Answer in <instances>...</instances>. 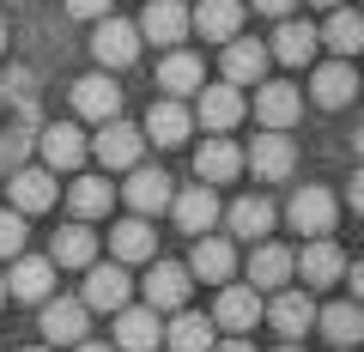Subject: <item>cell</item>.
<instances>
[{"label":"cell","mask_w":364,"mask_h":352,"mask_svg":"<svg viewBox=\"0 0 364 352\" xmlns=\"http://www.w3.org/2000/svg\"><path fill=\"white\" fill-rule=\"evenodd\" d=\"M310 92H316V104H322V110H346L352 97H358V73H352V61H328L322 73H316Z\"/></svg>","instance_id":"31"},{"label":"cell","mask_w":364,"mask_h":352,"mask_svg":"<svg viewBox=\"0 0 364 352\" xmlns=\"http://www.w3.org/2000/svg\"><path fill=\"white\" fill-rule=\"evenodd\" d=\"M316 328H322V340L334 352H352L364 340V304H352V298L328 304V310H316Z\"/></svg>","instance_id":"19"},{"label":"cell","mask_w":364,"mask_h":352,"mask_svg":"<svg viewBox=\"0 0 364 352\" xmlns=\"http://www.w3.org/2000/svg\"><path fill=\"white\" fill-rule=\"evenodd\" d=\"M67 201H73V219H104L109 201H116V188H109V176H79L73 188H67Z\"/></svg>","instance_id":"35"},{"label":"cell","mask_w":364,"mask_h":352,"mask_svg":"<svg viewBox=\"0 0 364 352\" xmlns=\"http://www.w3.org/2000/svg\"><path fill=\"white\" fill-rule=\"evenodd\" d=\"M243 274H249V286H255V292H286L291 286V249L255 243V249H249V261H243Z\"/></svg>","instance_id":"20"},{"label":"cell","mask_w":364,"mask_h":352,"mask_svg":"<svg viewBox=\"0 0 364 352\" xmlns=\"http://www.w3.org/2000/svg\"><path fill=\"white\" fill-rule=\"evenodd\" d=\"M237 170H243V152H237L231 140H207V146H200V152H195V176H200V183H207V188L231 183Z\"/></svg>","instance_id":"33"},{"label":"cell","mask_w":364,"mask_h":352,"mask_svg":"<svg viewBox=\"0 0 364 352\" xmlns=\"http://www.w3.org/2000/svg\"><path fill=\"white\" fill-rule=\"evenodd\" d=\"M261 73H267V49L261 43H249V37H231L225 43V85H261Z\"/></svg>","instance_id":"27"},{"label":"cell","mask_w":364,"mask_h":352,"mask_svg":"<svg viewBox=\"0 0 364 352\" xmlns=\"http://www.w3.org/2000/svg\"><path fill=\"white\" fill-rule=\"evenodd\" d=\"M243 92H237V85H225V79H219V85H200V104H195V122H200V128H207V134H225V128H237V122H243Z\"/></svg>","instance_id":"13"},{"label":"cell","mask_w":364,"mask_h":352,"mask_svg":"<svg viewBox=\"0 0 364 352\" xmlns=\"http://www.w3.org/2000/svg\"><path fill=\"white\" fill-rule=\"evenodd\" d=\"M140 43H170L176 49L182 37H188V6L182 0H146V13H140Z\"/></svg>","instance_id":"15"},{"label":"cell","mask_w":364,"mask_h":352,"mask_svg":"<svg viewBox=\"0 0 364 352\" xmlns=\"http://www.w3.org/2000/svg\"><path fill=\"white\" fill-rule=\"evenodd\" d=\"M128 298H134V279H128V267L122 261H91L85 267V292H79V304L85 310H128Z\"/></svg>","instance_id":"1"},{"label":"cell","mask_w":364,"mask_h":352,"mask_svg":"<svg viewBox=\"0 0 364 352\" xmlns=\"http://www.w3.org/2000/svg\"><path fill=\"white\" fill-rule=\"evenodd\" d=\"M0 304H6V279H0Z\"/></svg>","instance_id":"48"},{"label":"cell","mask_w":364,"mask_h":352,"mask_svg":"<svg viewBox=\"0 0 364 352\" xmlns=\"http://www.w3.org/2000/svg\"><path fill=\"white\" fill-rule=\"evenodd\" d=\"M298 110H304L298 85H286V79H273V85H255V122H261L267 134H286L291 122H298Z\"/></svg>","instance_id":"14"},{"label":"cell","mask_w":364,"mask_h":352,"mask_svg":"<svg viewBox=\"0 0 364 352\" xmlns=\"http://www.w3.org/2000/svg\"><path fill=\"white\" fill-rule=\"evenodd\" d=\"M91 55H97L104 73L134 67V61H140V31H134L128 18H97V31H91Z\"/></svg>","instance_id":"6"},{"label":"cell","mask_w":364,"mask_h":352,"mask_svg":"<svg viewBox=\"0 0 364 352\" xmlns=\"http://www.w3.org/2000/svg\"><path fill=\"white\" fill-rule=\"evenodd\" d=\"M243 164L255 170L261 183H286L291 170H298V146H291L286 134H261V140L243 152Z\"/></svg>","instance_id":"12"},{"label":"cell","mask_w":364,"mask_h":352,"mask_svg":"<svg viewBox=\"0 0 364 352\" xmlns=\"http://www.w3.org/2000/svg\"><path fill=\"white\" fill-rule=\"evenodd\" d=\"M31 352H49V346H31Z\"/></svg>","instance_id":"49"},{"label":"cell","mask_w":364,"mask_h":352,"mask_svg":"<svg viewBox=\"0 0 364 352\" xmlns=\"http://www.w3.org/2000/svg\"><path fill=\"white\" fill-rule=\"evenodd\" d=\"M267 55H273V61H286V67H304L316 55V25H304V18H279Z\"/></svg>","instance_id":"32"},{"label":"cell","mask_w":364,"mask_h":352,"mask_svg":"<svg viewBox=\"0 0 364 352\" xmlns=\"http://www.w3.org/2000/svg\"><path fill=\"white\" fill-rule=\"evenodd\" d=\"M207 85V67H200V55H188V49H170L164 61H158V92L164 97H188V92H200Z\"/></svg>","instance_id":"24"},{"label":"cell","mask_w":364,"mask_h":352,"mask_svg":"<svg viewBox=\"0 0 364 352\" xmlns=\"http://www.w3.org/2000/svg\"><path fill=\"white\" fill-rule=\"evenodd\" d=\"M109 6H116V0H67L73 18H109Z\"/></svg>","instance_id":"39"},{"label":"cell","mask_w":364,"mask_h":352,"mask_svg":"<svg viewBox=\"0 0 364 352\" xmlns=\"http://www.w3.org/2000/svg\"><path fill=\"white\" fill-rule=\"evenodd\" d=\"M0 49H6V25H0Z\"/></svg>","instance_id":"47"},{"label":"cell","mask_w":364,"mask_h":352,"mask_svg":"<svg viewBox=\"0 0 364 352\" xmlns=\"http://www.w3.org/2000/svg\"><path fill=\"white\" fill-rule=\"evenodd\" d=\"M6 279V298L18 304H49L55 292V261L49 255H13V274H0Z\"/></svg>","instance_id":"8"},{"label":"cell","mask_w":364,"mask_h":352,"mask_svg":"<svg viewBox=\"0 0 364 352\" xmlns=\"http://www.w3.org/2000/svg\"><path fill=\"white\" fill-rule=\"evenodd\" d=\"M109 255L128 267V261H158V237L146 219H122L116 231H109Z\"/></svg>","instance_id":"30"},{"label":"cell","mask_w":364,"mask_h":352,"mask_svg":"<svg viewBox=\"0 0 364 352\" xmlns=\"http://www.w3.org/2000/svg\"><path fill=\"white\" fill-rule=\"evenodd\" d=\"M0 97H6V104H13V97H31V73L25 67H13V73L0 79Z\"/></svg>","instance_id":"38"},{"label":"cell","mask_w":364,"mask_h":352,"mask_svg":"<svg viewBox=\"0 0 364 352\" xmlns=\"http://www.w3.org/2000/svg\"><path fill=\"white\" fill-rule=\"evenodd\" d=\"M158 340H164V322H158V310H146V304H128V310H116V340H109L116 352H158Z\"/></svg>","instance_id":"10"},{"label":"cell","mask_w":364,"mask_h":352,"mask_svg":"<svg viewBox=\"0 0 364 352\" xmlns=\"http://www.w3.org/2000/svg\"><path fill=\"white\" fill-rule=\"evenodd\" d=\"M291 279H304V292H310V286H340V279H346V255H340V243H334V237H310L304 255H291Z\"/></svg>","instance_id":"3"},{"label":"cell","mask_w":364,"mask_h":352,"mask_svg":"<svg viewBox=\"0 0 364 352\" xmlns=\"http://www.w3.org/2000/svg\"><path fill=\"white\" fill-rule=\"evenodd\" d=\"M91 334V310L79 298H49L43 304V340L49 346H79Z\"/></svg>","instance_id":"9"},{"label":"cell","mask_w":364,"mask_h":352,"mask_svg":"<svg viewBox=\"0 0 364 352\" xmlns=\"http://www.w3.org/2000/svg\"><path fill=\"white\" fill-rule=\"evenodd\" d=\"M49 261L55 267H91L97 261V237H91V225H61L55 231V243H49Z\"/></svg>","instance_id":"29"},{"label":"cell","mask_w":364,"mask_h":352,"mask_svg":"<svg viewBox=\"0 0 364 352\" xmlns=\"http://www.w3.org/2000/svg\"><path fill=\"white\" fill-rule=\"evenodd\" d=\"M273 219H279V213H273V207H267L261 195H243V201H237L231 213H225L231 237H267V231H273Z\"/></svg>","instance_id":"36"},{"label":"cell","mask_w":364,"mask_h":352,"mask_svg":"<svg viewBox=\"0 0 364 352\" xmlns=\"http://www.w3.org/2000/svg\"><path fill=\"white\" fill-rule=\"evenodd\" d=\"M310 6H328V13H334V6H346V0H310Z\"/></svg>","instance_id":"45"},{"label":"cell","mask_w":364,"mask_h":352,"mask_svg":"<svg viewBox=\"0 0 364 352\" xmlns=\"http://www.w3.org/2000/svg\"><path fill=\"white\" fill-rule=\"evenodd\" d=\"M13 255H25V213L0 207V261H13Z\"/></svg>","instance_id":"37"},{"label":"cell","mask_w":364,"mask_h":352,"mask_svg":"<svg viewBox=\"0 0 364 352\" xmlns=\"http://www.w3.org/2000/svg\"><path fill=\"white\" fill-rule=\"evenodd\" d=\"M261 322V292L255 286H225L219 304H213V328H225V334H255Z\"/></svg>","instance_id":"11"},{"label":"cell","mask_w":364,"mask_h":352,"mask_svg":"<svg viewBox=\"0 0 364 352\" xmlns=\"http://www.w3.org/2000/svg\"><path fill=\"white\" fill-rule=\"evenodd\" d=\"M279 352H304V346H291V340H286V346H279Z\"/></svg>","instance_id":"46"},{"label":"cell","mask_w":364,"mask_h":352,"mask_svg":"<svg viewBox=\"0 0 364 352\" xmlns=\"http://www.w3.org/2000/svg\"><path fill=\"white\" fill-rule=\"evenodd\" d=\"M73 110H79V116H91V122H116L122 116V85L109 73H85L73 85Z\"/></svg>","instance_id":"21"},{"label":"cell","mask_w":364,"mask_h":352,"mask_svg":"<svg viewBox=\"0 0 364 352\" xmlns=\"http://www.w3.org/2000/svg\"><path fill=\"white\" fill-rule=\"evenodd\" d=\"M286 219H291V231H298V237H328V231H334V219H340V201H334V188H316V183H304L298 195H291Z\"/></svg>","instance_id":"2"},{"label":"cell","mask_w":364,"mask_h":352,"mask_svg":"<svg viewBox=\"0 0 364 352\" xmlns=\"http://www.w3.org/2000/svg\"><path fill=\"white\" fill-rule=\"evenodd\" d=\"M13 213H49L55 207V176L43 164H25V170H13Z\"/></svg>","instance_id":"26"},{"label":"cell","mask_w":364,"mask_h":352,"mask_svg":"<svg viewBox=\"0 0 364 352\" xmlns=\"http://www.w3.org/2000/svg\"><path fill=\"white\" fill-rule=\"evenodd\" d=\"M37 146H43V170H49V176L79 170V158H85V134H79L73 122H49V128L37 134Z\"/></svg>","instance_id":"18"},{"label":"cell","mask_w":364,"mask_h":352,"mask_svg":"<svg viewBox=\"0 0 364 352\" xmlns=\"http://www.w3.org/2000/svg\"><path fill=\"white\" fill-rule=\"evenodd\" d=\"M140 298H146V310H158V316H176V310H188V267H176V261H152L146 267V279H140Z\"/></svg>","instance_id":"4"},{"label":"cell","mask_w":364,"mask_h":352,"mask_svg":"<svg viewBox=\"0 0 364 352\" xmlns=\"http://www.w3.org/2000/svg\"><path fill=\"white\" fill-rule=\"evenodd\" d=\"M231 274H237V249H231V237H195V255H188V279L225 286Z\"/></svg>","instance_id":"22"},{"label":"cell","mask_w":364,"mask_h":352,"mask_svg":"<svg viewBox=\"0 0 364 352\" xmlns=\"http://www.w3.org/2000/svg\"><path fill=\"white\" fill-rule=\"evenodd\" d=\"M213 352H255V346H249L243 334H231V340H219V346H213Z\"/></svg>","instance_id":"43"},{"label":"cell","mask_w":364,"mask_h":352,"mask_svg":"<svg viewBox=\"0 0 364 352\" xmlns=\"http://www.w3.org/2000/svg\"><path fill=\"white\" fill-rule=\"evenodd\" d=\"M170 213H176V225L188 237H213V225H219V195H213L207 183L200 188H176V195H170Z\"/></svg>","instance_id":"17"},{"label":"cell","mask_w":364,"mask_h":352,"mask_svg":"<svg viewBox=\"0 0 364 352\" xmlns=\"http://www.w3.org/2000/svg\"><path fill=\"white\" fill-rule=\"evenodd\" d=\"M164 340H170V352H213V316L176 310V316H170V328H164Z\"/></svg>","instance_id":"34"},{"label":"cell","mask_w":364,"mask_h":352,"mask_svg":"<svg viewBox=\"0 0 364 352\" xmlns=\"http://www.w3.org/2000/svg\"><path fill=\"white\" fill-rule=\"evenodd\" d=\"M188 31H200L207 43H231L243 31V0H200L188 13Z\"/></svg>","instance_id":"25"},{"label":"cell","mask_w":364,"mask_h":352,"mask_svg":"<svg viewBox=\"0 0 364 352\" xmlns=\"http://www.w3.org/2000/svg\"><path fill=\"white\" fill-rule=\"evenodd\" d=\"M261 316H267V322H273V334H286L291 346H298V340L316 328V304H310V292H298V286L273 292V304H261Z\"/></svg>","instance_id":"7"},{"label":"cell","mask_w":364,"mask_h":352,"mask_svg":"<svg viewBox=\"0 0 364 352\" xmlns=\"http://www.w3.org/2000/svg\"><path fill=\"white\" fill-rule=\"evenodd\" d=\"M316 43H328L340 61H352V55L364 49V13H352V6H334V13H328V25L316 31Z\"/></svg>","instance_id":"28"},{"label":"cell","mask_w":364,"mask_h":352,"mask_svg":"<svg viewBox=\"0 0 364 352\" xmlns=\"http://www.w3.org/2000/svg\"><path fill=\"white\" fill-rule=\"evenodd\" d=\"M140 134H146V146H182L188 134H195V116H188L176 97H158V104L146 110V128Z\"/></svg>","instance_id":"23"},{"label":"cell","mask_w":364,"mask_h":352,"mask_svg":"<svg viewBox=\"0 0 364 352\" xmlns=\"http://www.w3.org/2000/svg\"><path fill=\"white\" fill-rule=\"evenodd\" d=\"M91 152L104 158V170H134V164H146V134L134 128V122H104L97 128V140H91Z\"/></svg>","instance_id":"5"},{"label":"cell","mask_w":364,"mask_h":352,"mask_svg":"<svg viewBox=\"0 0 364 352\" xmlns=\"http://www.w3.org/2000/svg\"><path fill=\"white\" fill-rule=\"evenodd\" d=\"M73 352H116V346H109V340H79Z\"/></svg>","instance_id":"44"},{"label":"cell","mask_w":364,"mask_h":352,"mask_svg":"<svg viewBox=\"0 0 364 352\" xmlns=\"http://www.w3.org/2000/svg\"><path fill=\"white\" fill-rule=\"evenodd\" d=\"M249 6H255V13H267V18H291V6H298V0H249Z\"/></svg>","instance_id":"40"},{"label":"cell","mask_w":364,"mask_h":352,"mask_svg":"<svg viewBox=\"0 0 364 352\" xmlns=\"http://www.w3.org/2000/svg\"><path fill=\"white\" fill-rule=\"evenodd\" d=\"M346 279H352V304H364V261H352Z\"/></svg>","instance_id":"42"},{"label":"cell","mask_w":364,"mask_h":352,"mask_svg":"<svg viewBox=\"0 0 364 352\" xmlns=\"http://www.w3.org/2000/svg\"><path fill=\"white\" fill-rule=\"evenodd\" d=\"M128 207H134V219H146V213H164L170 207V195H176V183H170L164 170H152V164H134L128 170Z\"/></svg>","instance_id":"16"},{"label":"cell","mask_w":364,"mask_h":352,"mask_svg":"<svg viewBox=\"0 0 364 352\" xmlns=\"http://www.w3.org/2000/svg\"><path fill=\"white\" fill-rule=\"evenodd\" d=\"M346 201H352V213H364V170H352V183H346Z\"/></svg>","instance_id":"41"}]
</instances>
